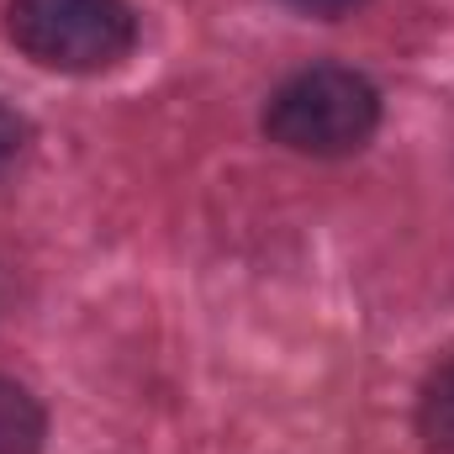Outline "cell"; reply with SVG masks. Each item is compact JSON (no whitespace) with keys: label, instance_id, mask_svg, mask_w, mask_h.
Returning a JSON list of instances; mask_svg holds the SVG:
<instances>
[{"label":"cell","instance_id":"cell-3","mask_svg":"<svg viewBox=\"0 0 454 454\" xmlns=\"http://www.w3.org/2000/svg\"><path fill=\"white\" fill-rule=\"evenodd\" d=\"M43 439H48V412H43V402H37L21 380L0 375V454H37Z\"/></svg>","mask_w":454,"mask_h":454},{"label":"cell","instance_id":"cell-2","mask_svg":"<svg viewBox=\"0 0 454 454\" xmlns=\"http://www.w3.org/2000/svg\"><path fill=\"white\" fill-rule=\"evenodd\" d=\"M5 37L43 69L101 74L137 43L127 0H5Z\"/></svg>","mask_w":454,"mask_h":454},{"label":"cell","instance_id":"cell-6","mask_svg":"<svg viewBox=\"0 0 454 454\" xmlns=\"http://www.w3.org/2000/svg\"><path fill=\"white\" fill-rule=\"evenodd\" d=\"M291 11H307V16H348V11H359L364 0H286Z\"/></svg>","mask_w":454,"mask_h":454},{"label":"cell","instance_id":"cell-1","mask_svg":"<svg viewBox=\"0 0 454 454\" xmlns=\"http://www.w3.org/2000/svg\"><path fill=\"white\" fill-rule=\"evenodd\" d=\"M375 127L380 90L348 64H312L264 101V137L307 159L359 153L375 137Z\"/></svg>","mask_w":454,"mask_h":454},{"label":"cell","instance_id":"cell-5","mask_svg":"<svg viewBox=\"0 0 454 454\" xmlns=\"http://www.w3.org/2000/svg\"><path fill=\"white\" fill-rule=\"evenodd\" d=\"M21 148H27V116L0 101V169H11L21 159Z\"/></svg>","mask_w":454,"mask_h":454},{"label":"cell","instance_id":"cell-4","mask_svg":"<svg viewBox=\"0 0 454 454\" xmlns=\"http://www.w3.org/2000/svg\"><path fill=\"white\" fill-rule=\"evenodd\" d=\"M418 428L439 454H454V359H444L418 391Z\"/></svg>","mask_w":454,"mask_h":454}]
</instances>
